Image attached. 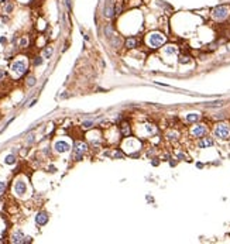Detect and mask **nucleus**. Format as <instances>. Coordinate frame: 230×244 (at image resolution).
I'll use <instances>...</instances> for the list:
<instances>
[{"label":"nucleus","instance_id":"1","mask_svg":"<svg viewBox=\"0 0 230 244\" xmlns=\"http://www.w3.org/2000/svg\"><path fill=\"white\" fill-rule=\"evenodd\" d=\"M230 16V6L227 4H220V6H216L215 9L212 10V17L216 21H223Z\"/></svg>","mask_w":230,"mask_h":244},{"label":"nucleus","instance_id":"2","mask_svg":"<svg viewBox=\"0 0 230 244\" xmlns=\"http://www.w3.org/2000/svg\"><path fill=\"white\" fill-rule=\"evenodd\" d=\"M213 133H215V137H217L220 140H227L230 137V126L227 123H217Z\"/></svg>","mask_w":230,"mask_h":244},{"label":"nucleus","instance_id":"3","mask_svg":"<svg viewBox=\"0 0 230 244\" xmlns=\"http://www.w3.org/2000/svg\"><path fill=\"white\" fill-rule=\"evenodd\" d=\"M147 43L151 48H160L165 43V37L162 36L161 33H151L147 37Z\"/></svg>","mask_w":230,"mask_h":244},{"label":"nucleus","instance_id":"4","mask_svg":"<svg viewBox=\"0 0 230 244\" xmlns=\"http://www.w3.org/2000/svg\"><path fill=\"white\" fill-rule=\"evenodd\" d=\"M26 69H27V65L24 61H16V62L11 63V71L16 73V75H21V73L26 72Z\"/></svg>","mask_w":230,"mask_h":244},{"label":"nucleus","instance_id":"5","mask_svg":"<svg viewBox=\"0 0 230 244\" xmlns=\"http://www.w3.org/2000/svg\"><path fill=\"white\" fill-rule=\"evenodd\" d=\"M206 133H208V127L205 126V124H196V126L191 130V134H192L193 137H196V138H199V137L202 138Z\"/></svg>","mask_w":230,"mask_h":244},{"label":"nucleus","instance_id":"6","mask_svg":"<svg viewBox=\"0 0 230 244\" xmlns=\"http://www.w3.org/2000/svg\"><path fill=\"white\" fill-rule=\"evenodd\" d=\"M86 144H83V143H75V154H76V160L79 161L81 158H82V155L86 153Z\"/></svg>","mask_w":230,"mask_h":244},{"label":"nucleus","instance_id":"7","mask_svg":"<svg viewBox=\"0 0 230 244\" xmlns=\"http://www.w3.org/2000/svg\"><path fill=\"white\" fill-rule=\"evenodd\" d=\"M14 192L17 195H24L27 192V185L24 181H16L14 182Z\"/></svg>","mask_w":230,"mask_h":244},{"label":"nucleus","instance_id":"8","mask_svg":"<svg viewBox=\"0 0 230 244\" xmlns=\"http://www.w3.org/2000/svg\"><path fill=\"white\" fill-rule=\"evenodd\" d=\"M114 14H116V13H114V7H113V0H106V4H105V16L112 18Z\"/></svg>","mask_w":230,"mask_h":244},{"label":"nucleus","instance_id":"9","mask_svg":"<svg viewBox=\"0 0 230 244\" xmlns=\"http://www.w3.org/2000/svg\"><path fill=\"white\" fill-rule=\"evenodd\" d=\"M54 148H55L56 153H66V151H69L71 147H69V144L66 141H56Z\"/></svg>","mask_w":230,"mask_h":244},{"label":"nucleus","instance_id":"10","mask_svg":"<svg viewBox=\"0 0 230 244\" xmlns=\"http://www.w3.org/2000/svg\"><path fill=\"white\" fill-rule=\"evenodd\" d=\"M36 222H37L38 226L47 224V222H48V215H47L45 212H40L37 216H36Z\"/></svg>","mask_w":230,"mask_h":244},{"label":"nucleus","instance_id":"11","mask_svg":"<svg viewBox=\"0 0 230 244\" xmlns=\"http://www.w3.org/2000/svg\"><path fill=\"white\" fill-rule=\"evenodd\" d=\"M199 148H208L213 145V138L212 137H202V140L199 141Z\"/></svg>","mask_w":230,"mask_h":244},{"label":"nucleus","instance_id":"12","mask_svg":"<svg viewBox=\"0 0 230 244\" xmlns=\"http://www.w3.org/2000/svg\"><path fill=\"white\" fill-rule=\"evenodd\" d=\"M126 48H136V47L138 45V40L137 38H134V37H130V38H127L126 40Z\"/></svg>","mask_w":230,"mask_h":244},{"label":"nucleus","instance_id":"13","mask_svg":"<svg viewBox=\"0 0 230 244\" xmlns=\"http://www.w3.org/2000/svg\"><path fill=\"white\" fill-rule=\"evenodd\" d=\"M11 241L13 243H23L24 241V236L21 231H16L14 234L11 236Z\"/></svg>","mask_w":230,"mask_h":244},{"label":"nucleus","instance_id":"14","mask_svg":"<svg viewBox=\"0 0 230 244\" xmlns=\"http://www.w3.org/2000/svg\"><path fill=\"white\" fill-rule=\"evenodd\" d=\"M199 119H201V114H198V113H189V114H186V121L188 123H196V121H199Z\"/></svg>","mask_w":230,"mask_h":244},{"label":"nucleus","instance_id":"15","mask_svg":"<svg viewBox=\"0 0 230 244\" xmlns=\"http://www.w3.org/2000/svg\"><path fill=\"white\" fill-rule=\"evenodd\" d=\"M164 51H165L167 55H174V54H176V52H178V48H176L175 45H167Z\"/></svg>","mask_w":230,"mask_h":244},{"label":"nucleus","instance_id":"16","mask_svg":"<svg viewBox=\"0 0 230 244\" xmlns=\"http://www.w3.org/2000/svg\"><path fill=\"white\" fill-rule=\"evenodd\" d=\"M130 134V130H129V123L127 121H124L123 124H121V136H129Z\"/></svg>","mask_w":230,"mask_h":244},{"label":"nucleus","instance_id":"17","mask_svg":"<svg viewBox=\"0 0 230 244\" xmlns=\"http://www.w3.org/2000/svg\"><path fill=\"white\" fill-rule=\"evenodd\" d=\"M121 11H123V0H117L116 7H114V13H116V14H120Z\"/></svg>","mask_w":230,"mask_h":244},{"label":"nucleus","instance_id":"18","mask_svg":"<svg viewBox=\"0 0 230 244\" xmlns=\"http://www.w3.org/2000/svg\"><path fill=\"white\" fill-rule=\"evenodd\" d=\"M4 162L7 164V165H13V164H16V157L10 154V155H7V157H6V160H4Z\"/></svg>","mask_w":230,"mask_h":244},{"label":"nucleus","instance_id":"19","mask_svg":"<svg viewBox=\"0 0 230 244\" xmlns=\"http://www.w3.org/2000/svg\"><path fill=\"white\" fill-rule=\"evenodd\" d=\"M54 52V48L52 47H47L44 49V58H51V55Z\"/></svg>","mask_w":230,"mask_h":244},{"label":"nucleus","instance_id":"20","mask_svg":"<svg viewBox=\"0 0 230 244\" xmlns=\"http://www.w3.org/2000/svg\"><path fill=\"white\" fill-rule=\"evenodd\" d=\"M146 130H147L148 134H154V133L157 131L155 126H153V124H146Z\"/></svg>","mask_w":230,"mask_h":244},{"label":"nucleus","instance_id":"21","mask_svg":"<svg viewBox=\"0 0 230 244\" xmlns=\"http://www.w3.org/2000/svg\"><path fill=\"white\" fill-rule=\"evenodd\" d=\"M11 10H13V4L10 1L4 3V13H11Z\"/></svg>","mask_w":230,"mask_h":244},{"label":"nucleus","instance_id":"22","mask_svg":"<svg viewBox=\"0 0 230 244\" xmlns=\"http://www.w3.org/2000/svg\"><path fill=\"white\" fill-rule=\"evenodd\" d=\"M168 138H169V140H172V141L178 140V133H175V131H169V133H168Z\"/></svg>","mask_w":230,"mask_h":244},{"label":"nucleus","instance_id":"23","mask_svg":"<svg viewBox=\"0 0 230 244\" xmlns=\"http://www.w3.org/2000/svg\"><path fill=\"white\" fill-rule=\"evenodd\" d=\"M112 31H113V28H112V26H106L105 27V34L107 37H112L113 34H112Z\"/></svg>","mask_w":230,"mask_h":244},{"label":"nucleus","instance_id":"24","mask_svg":"<svg viewBox=\"0 0 230 244\" xmlns=\"http://www.w3.org/2000/svg\"><path fill=\"white\" fill-rule=\"evenodd\" d=\"M92 126H93V121H91V120H88V121H83V123H82V127H83V128H91Z\"/></svg>","mask_w":230,"mask_h":244},{"label":"nucleus","instance_id":"25","mask_svg":"<svg viewBox=\"0 0 230 244\" xmlns=\"http://www.w3.org/2000/svg\"><path fill=\"white\" fill-rule=\"evenodd\" d=\"M27 85L28 86H34V85H36V78H34V76H30L27 79Z\"/></svg>","mask_w":230,"mask_h":244},{"label":"nucleus","instance_id":"26","mask_svg":"<svg viewBox=\"0 0 230 244\" xmlns=\"http://www.w3.org/2000/svg\"><path fill=\"white\" fill-rule=\"evenodd\" d=\"M179 62H181V63H186V62H189V56H186V55H184V56H181V58H179Z\"/></svg>","mask_w":230,"mask_h":244},{"label":"nucleus","instance_id":"27","mask_svg":"<svg viewBox=\"0 0 230 244\" xmlns=\"http://www.w3.org/2000/svg\"><path fill=\"white\" fill-rule=\"evenodd\" d=\"M4 190H6V182H0V195L4 193Z\"/></svg>","mask_w":230,"mask_h":244},{"label":"nucleus","instance_id":"28","mask_svg":"<svg viewBox=\"0 0 230 244\" xmlns=\"http://www.w3.org/2000/svg\"><path fill=\"white\" fill-rule=\"evenodd\" d=\"M113 157H114V158H123L124 155H123V153H120V151H116V153L113 154Z\"/></svg>","mask_w":230,"mask_h":244},{"label":"nucleus","instance_id":"29","mask_svg":"<svg viewBox=\"0 0 230 244\" xmlns=\"http://www.w3.org/2000/svg\"><path fill=\"white\" fill-rule=\"evenodd\" d=\"M43 63V59H41V56H37L36 59H34V65H41Z\"/></svg>","mask_w":230,"mask_h":244},{"label":"nucleus","instance_id":"30","mask_svg":"<svg viewBox=\"0 0 230 244\" xmlns=\"http://www.w3.org/2000/svg\"><path fill=\"white\" fill-rule=\"evenodd\" d=\"M28 44V41H27V38H23L21 41H20V47H26Z\"/></svg>","mask_w":230,"mask_h":244},{"label":"nucleus","instance_id":"31","mask_svg":"<svg viewBox=\"0 0 230 244\" xmlns=\"http://www.w3.org/2000/svg\"><path fill=\"white\" fill-rule=\"evenodd\" d=\"M178 158H181V160H185L186 157H185V154H182V153H178V155H176Z\"/></svg>","mask_w":230,"mask_h":244},{"label":"nucleus","instance_id":"32","mask_svg":"<svg viewBox=\"0 0 230 244\" xmlns=\"http://www.w3.org/2000/svg\"><path fill=\"white\" fill-rule=\"evenodd\" d=\"M23 243H31V237H24V241Z\"/></svg>","mask_w":230,"mask_h":244},{"label":"nucleus","instance_id":"33","mask_svg":"<svg viewBox=\"0 0 230 244\" xmlns=\"http://www.w3.org/2000/svg\"><path fill=\"white\" fill-rule=\"evenodd\" d=\"M151 164H153V165H158V161H154V160H153V161H151Z\"/></svg>","mask_w":230,"mask_h":244}]
</instances>
